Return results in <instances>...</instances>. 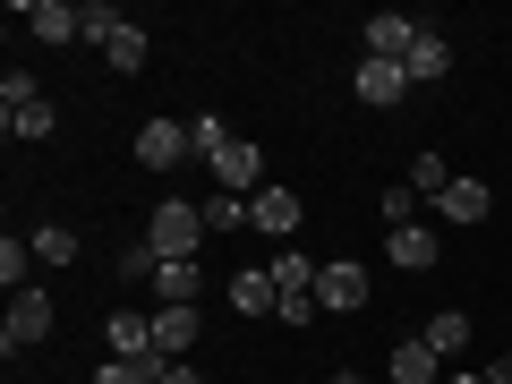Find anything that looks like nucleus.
<instances>
[{
    "label": "nucleus",
    "mask_w": 512,
    "mask_h": 384,
    "mask_svg": "<svg viewBox=\"0 0 512 384\" xmlns=\"http://www.w3.org/2000/svg\"><path fill=\"white\" fill-rule=\"evenodd\" d=\"M146 248H154V265H171V256H197V248H205V205L163 197V205H154V222H146Z\"/></svg>",
    "instance_id": "1"
},
{
    "label": "nucleus",
    "mask_w": 512,
    "mask_h": 384,
    "mask_svg": "<svg viewBox=\"0 0 512 384\" xmlns=\"http://www.w3.org/2000/svg\"><path fill=\"white\" fill-rule=\"evenodd\" d=\"M0 128H9L18 146H43L60 128V111H52V94H43L35 77H9V86H0Z\"/></svg>",
    "instance_id": "2"
},
{
    "label": "nucleus",
    "mask_w": 512,
    "mask_h": 384,
    "mask_svg": "<svg viewBox=\"0 0 512 384\" xmlns=\"http://www.w3.org/2000/svg\"><path fill=\"white\" fill-rule=\"evenodd\" d=\"M316 308H333V316L367 308V265L359 256H325V265H316Z\"/></svg>",
    "instance_id": "3"
},
{
    "label": "nucleus",
    "mask_w": 512,
    "mask_h": 384,
    "mask_svg": "<svg viewBox=\"0 0 512 384\" xmlns=\"http://www.w3.org/2000/svg\"><path fill=\"white\" fill-rule=\"evenodd\" d=\"M427 35V18H402V9H376L359 26V60H410V43Z\"/></svg>",
    "instance_id": "4"
},
{
    "label": "nucleus",
    "mask_w": 512,
    "mask_h": 384,
    "mask_svg": "<svg viewBox=\"0 0 512 384\" xmlns=\"http://www.w3.org/2000/svg\"><path fill=\"white\" fill-rule=\"evenodd\" d=\"M43 333H52V291H18L9 299V325H0V350L18 359V350H35Z\"/></svg>",
    "instance_id": "5"
},
{
    "label": "nucleus",
    "mask_w": 512,
    "mask_h": 384,
    "mask_svg": "<svg viewBox=\"0 0 512 384\" xmlns=\"http://www.w3.org/2000/svg\"><path fill=\"white\" fill-rule=\"evenodd\" d=\"M18 26L35 43H77L86 35V9H69V0H18Z\"/></svg>",
    "instance_id": "6"
},
{
    "label": "nucleus",
    "mask_w": 512,
    "mask_h": 384,
    "mask_svg": "<svg viewBox=\"0 0 512 384\" xmlns=\"http://www.w3.org/2000/svg\"><path fill=\"white\" fill-rule=\"evenodd\" d=\"M137 163L146 171H180L188 163V120H146L137 128Z\"/></svg>",
    "instance_id": "7"
},
{
    "label": "nucleus",
    "mask_w": 512,
    "mask_h": 384,
    "mask_svg": "<svg viewBox=\"0 0 512 384\" xmlns=\"http://www.w3.org/2000/svg\"><path fill=\"white\" fill-rule=\"evenodd\" d=\"M248 222H256V231H274V239H299V197H291L282 180H265V188L248 197Z\"/></svg>",
    "instance_id": "8"
},
{
    "label": "nucleus",
    "mask_w": 512,
    "mask_h": 384,
    "mask_svg": "<svg viewBox=\"0 0 512 384\" xmlns=\"http://www.w3.org/2000/svg\"><path fill=\"white\" fill-rule=\"evenodd\" d=\"M384 256H393L402 274H427V265L444 256V239L427 231V222H402V231H384Z\"/></svg>",
    "instance_id": "9"
},
{
    "label": "nucleus",
    "mask_w": 512,
    "mask_h": 384,
    "mask_svg": "<svg viewBox=\"0 0 512 384\" xmlns=\"http://www.w3.org/2000/svg\"><path fill=\"white\" fill-rule=\"evenodd\" d=\"M103 342H111V359H154V316L146 308H111Z\"/></svg>",
    "instance_id": "10"
},
{
    "label": "nucleus",
    "mask_w": 512,
    "mask_h": 384,
    "mask_svg": "<svg viewBox=\"0 0 512 384\" xmlns=\"http://www.w3.org/2000/svg\"><path fill=\"white\" fill-rule=\"evenodd\" d=\"M214 180L231 188V197H256V188H265V154H256L248 137H231V146H222V163H214Z\"/></svg>",
    "instance_id": "11"
},
{
    "label": "nucleus",
    "mask_w": 512,
    "mask_h": 384,
    "mask_svg": "<svg viewBox=\"0 0 512 384\" xmlns=\"http://www.w3.org/2000/svg\"><path fill=\"white\" fill-rule=\"evenodd\" d=\"M436 214H444V222H461V231H470V222H487V214H495V188H487V180H470V171H461V180H453V188H444V197H436Z\"/></svg>",
    "instance_id": "12"
},
{
    "label": "nucleus",
    "mask_w": 512,
    "mask_h": 384,
    "mask_svg": "<svg viewBox=\"0 0 512 384\" xmlns=\"http://www.w3.org/2000/svg\"><path fill=\"white\" fill-rule=\"evenodd\" d=\"M205 333L197 308H154V359H188V342Z\"/></svg>",
    "instance_id": "13"
},
{
    "label": "nucleus",
    "mask_w": 512,
    "mask_h": 384,
    "mask_svg": "<svg viewBox=\"0 0 512 384\" xmlns=\"http://www.w3.org/2000/svg\"><path fill=\"white\" fill-rule=\"evenodd\" d=\"M384 376H393V384H444V359H436V350L419 342V333H410V342H393V359H384Z\"/></svg>",
    "instance_id": "14"
},
{
    "label": "nucleus",
    "mask_w": 512,
    "mask_h": 384,
    "mask_svg": "<svg viewBox=\"0 0 512 384\" xmlns=\"http://www.w3.org/2000/svg\"><path fill=\"white\" fill-rule=\"evenodd\" d=\"M197 291H205L197 256H171V265H154V299H163V308H197Z\"/></svg>",
    "instance_id": "15"
},
{
    "label": "nucleus",
    "mask_w": 512,
    "mask_h": 384,
    "mask_svg": "<svg viewBox=\"0 0 512 384\" xmlns=\"http://www.w3.org/2000/svg\"><path fill=\"white\" fill-rule=\"evenodd\" d=\"M402 94H410V69H402V60H359V103H402Z\"/></svg>",
    "instance_id": "16"
},
{
    "label": "nucleus",
    "mask_w": 512,
    "mask_h": 384,
    "mask_svg": "<svg viewBox=\"0 0 512 384\" xmlns=\"http://www.w3.org/2000/svg\"><path fill=\"white\" fill-rule=\"evenodd\" d=\"M402 69H410V86H436V77H453V43H444L436 26H427V35L410 43V60H402Z\"/></svg>",
    "instance_id": "17"
},
{
    "label": "nucleus",
    "mask_w": 512,
    "mask_h": 384,
    "mask_svg": "<svg viewBox=\"0 0 512 384\" xmlns=\"http://www.w3.org/2000/svg\"><path fill=\"white\" fill-rule=\"evenodd\" d=\"M419 342L436 350V359H461V350H470V316H461V308H436V316H427V333H419Z\"/></svg>",
    "instance_id": "18"
},
{
    "label": "nucleus",
    "mask_w": 512,
    "mask_h": 384,
    "mask_svg": "<svg viewBox=\"0 0 512 384\" xmlns=\"http://www.w3.org/2000/svg\"><path fill=\"white\" fill-rule=\"evenodd\" d=\"M265 274H274V299H308V291H316V265H308L299 248H282L274 265H265Z\"/></svg>",
    "instance_id": "19"
},
{
    "label": "nucleus",
    "mask_w": 512,
    "mask_h": 384,
    "mask_svg": "<svg viewBox=\"0 0 512 384\" xmlns=\"http://www.w3.org/2000/svg\"><path fill=\"white\" fill-rule=\"evenodd\" d=\"M231 308H239V316H274V308H282V299H274V274H265V265L239 274V282H231Z\"/></svg>",
    "instance_id": "20"
},
{
    "label": "nucleus",
    "mask_w": 512,
    "mask_h": 384,
    "mask_svg": "<svg viewBox=\"0 0 512 384\" xmlns=\"http://www.w3.org/2000/svg\"><path fill=\"white\" fill-rule=\"evenodd\" d=\"M26 274H35V239H18V231H9V239H0V282H9V299H18V291H35Z\"/></svg>",
    "instance_id": "21"
},
{
    "label": "nucleus",
    "mask_w": 512,
    "mask_h": 384,
    "mask_svg": "<svg viewBox=\"0 0 512 384\" xmlns=\"http://www.w3.org/2000/svg\"><path fill=\"white\" fill-rule=\"evenodd\" d=\"M26 239H35V265H77V231L69 222H35Z\"/></svg>",
    "instance_id": "22"
},
{
    "label": "nucleus",
    "mask_w": 512,
    "mask_h": 384,
    "mask_svg": "<svg viewBox=\"0 0 512 384\" xmlns=\"http://www.w3.org/2000/svg\"><path fill=\"white\" fill-rule=\"evenodd\" d=\"M163 367H171V359H103L86 384H163Z\"/></svg>",
    "instance_id": "23"
},
{
    "label": "nucleus",
    "mask_w": 512,
    "mask_h": 384,
    "mask_svg": "<svg viewBox=\"0 0 512 384\" xmlns=\"http://www.w3.org/2000/svg\"><path fill=\"white\" fill-rule=\"evenodd\" d=\"M453 180H461V171L444 163V154H410V188H419V197H444Z\"/></svg>",
    "instance_id": "24"
},
{
    "label": "nucleus",
    "mask_w": 512,
    "mask_h": 384,
    "mask_svg": "<svg viewBox=\"0 0 512 384\" xmlns=\"http://www.w3.org/2000/svg\"><path fill=\"white\" fill-rule=\"evenodd\" d=\"M146 52H154V43H146V26H120L103 60H111V69H120V77H128V69H146Z\"/></svg>",
    "instance_id": "25"
},
{
    "label": "nucleus",
    "mask_w": 512,
    "mask_h": 384,
    "mask_svg": "<svg viewBox=\"0 0 512 384\" xmlns=\"http://www.w3.org/2000/svg\"><path fill=\"white\" fill-rule=\"evenodd\" d=\"M222 146H231V128H222L214 111H205V120H188V154H197V163H222Z\"/></svg>",
    "instance_id": "26"
},
{
    "label": "nucleus",
    "mask_w": 512,
    "mask_h": 384,
    "mask_svg": "<svg viewBox=\"0 0 512 384\" xmlns=\"http://www.w3.org/2000/svg\"><path fill=\"white\" fill-rule=\"evenodd\" d=\"M120 9H111V0H86V35H77V43H94V52H111V35H120Z\"/></svg>",
    "instance_id": "27"
},
{
    "label": "nucleus",
    "mask_w": 512,
    "mask_h": 384,
    "mask_svg": "<svg viewBox=\"0 0 512 384\" xmlns=\"http://www.w3.org/2000/svg\"><path fill=\"white\" fill-rule=\"evenodd\" d=\"M376 214H384V231H402V222H419V188H384V197H376Z\"/></svg>",
    "instance_id": "28"
},
{
    "label": "nucleus",
    "mask_w": 512,
    "mask_h": 384,
    "mask_svg": "<svg viewBox=\"0 0 512 384\" xmlns=\"http://www.w3.org/2000/svg\"><path fill=\"white\" fill-rule=\"evenodd\" d=\"M239 222H248V197L214 188V197H205V231H239Z\"/></svg>",
    "instance_id": "29"
},
{
    "label": "nucleus",
    "mask_w": 512,
    "mask_h": 384,
    "mask_svg": "<svg viewBox=\"0 0 512 384\" xmlns=\"http://www.w3.org/2000/svg\"><path fill=\"white\" fill-rule=\"evenodd\" d=\"M274 316H282V325H291V333H299V325H316V316H325V308H316V291H308V299H282V308H274Z\"/></svg>",
    "instance_id": "30"
},
{
    "label": "nucleus",
    "mask_w": 512,
    "mask_h": 384,
    "mask_svg": "<svg viewBox=\"0 0 512 384\" xmlns=\"http://www.w3.org/2000/svg\"><path fill=\"white\" fill-rule=\"evenodd\" d=\"M120 274H128V282L154 274V248H146V239H128V248H120Z\"/></svg>",
    "instance_id": "31"
},
{
    "label": "nucleus",
    "mask_w": 512,
    "mask_h": 384,
    "mask_svg": "<svg viewBox=\"0 0 512 384\" xmlns=\"http://www.w3.org/2000/svg\"><path fill=\"white\" fill-rule=\"evenodd\" d=\"M163 384H205V376H197V367H180V359H171V367H163Z\"/></svg>",
    "instance_id": "32"
},
{
    "label": "nucleus",
    "mask_w": 512,
    "mask_h": 384,
    "mask_svg": "<svg viewBox=\"0 0 512 384\" xmlns=\"http://www.w3.org/2000/svg\"><path fill=\"white\" fill-rule=\"evenodd\" d=\"M478 376H487V384H512V359H495V367H478Z\"/></svg>",
    "instance_id": "33"
},
{
    "label": "nucleus",
    "mask_w": 512,
    "mask_h": 384,
    "mask_svg": "<svg viewBox=\"0 0 512 384\" xmlns=\"http://www.w3.org/2000/svg\"><path fill=\"white\" fill-rule=\"evenodd\" d=\"M444 384H487V376H478V367H453V376H444Z\"/></svg>",
    "instance_id": "34"
},
{
    "label": "nucleus",
    "mask_w": 512,
    "mask_h": 384,
    "mask_svg": "<svg viewBox=\"0 0 512 384\" xmlns=\"http://www.w3.org/2000/svg\"><path fill=\"white\" fill-rule=\"evenodd\" d=\"M333 384H367V376H359V367H333Z\"/></svg>",
    "instance_id": "35"
}]
</instances>
